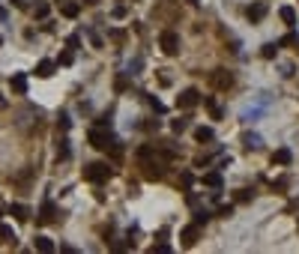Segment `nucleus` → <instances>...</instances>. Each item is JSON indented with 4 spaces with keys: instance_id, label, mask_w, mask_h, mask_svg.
<instances>
[{
    "instance_id": "obj_31",
    "label": "nucleus",
    "mask_w": 299,
    "mask_h": 254,
    "mask_svg": "<svg viewBox=\"0 0 299 254\" xmlns=\"http://www.w3.org/2000/svg\"><path fill=\"white\" fill-rule=\"evenodd\" d=\"M179 183H182L185 189H191V183H194V177H191L188 171H182V174H179Z\"/></svg>"
},
{
    "instance_id": "obj_12",
    "label": "nucleus",
    "mask_w": 299,
    "mask_h": 254,
    "mask_svg": "<svg viewBox=\"0 0 299 254\" xmlns=\"http://www.w3.org/2000/svg\"><path fill=\"white\" fill-rule=\"evenodd\" d=\"M242 144H245V150H260V147H263V141H260L257 132H245V135H242Z\"/></svg>"
},
{
    "instance_id": "obj_6",
    "label": "nucleus",
    "mask_w": 299,
    "mask_h": 254,
    "mask_svg": "<svg viewBox=\"0 0 299 254\" xmlns=\"http://www.w3.org/2000/svg\"><path fill=\"white\" fill-rule=\"evenodd\" d=\"M197 236H201V224H188V227H182V230H179V239H182V245H185V248H191V245L197 242Z\"/></svg>"
},
{
    "instance_id": "obj_16",
    "label": "nucleus",
    "mask_w": 299,
    "mask_h": 254,
    "mask_svg": "<svg viewBox=\"0 0 299 254\" xmlns=\"http://www.w3.org/2000/svg\"><path fill=\"white\" fill-rule=\"evenodd\" d=\"M54 69H57L54 60H42V63L36 66V75H39V78H51V75H54Z\"/></svg>"
},
{
    "instance_id": "obj_29",
    "label": "nucleus",
    "mask_w": 299,
    "mask_h": 254,
    "mask_svg": "<svg viewBox=\"0 0 299 254\" xmlns=\"http://www.w3.org/2000/svg\"><path fill=\"white\" fill-rule=\"evenodd\" d=\"M69 126H72V120H69V114H60L57 129H60V132H69Z\"/></svg>"
},
{
    "instance_id": "obj_8",
    "label": "nucleus",
    "mask_w": 299,
    "mask_h": 254,
    "mask_svg": "<svg viewBox=\"0 0 299 254\" xmlns=\"http://www.w3.org/2000/svg\"><path fill=\"white\" fill-rule=\"evenodd\" d=\"M54 218H57L54 200H42V206H39V221H54Z\"/></svg>"
},
{
    "instance_id": "obj_27",
    "label": "nucleus",
    "mask_w": 299,
    "mask_h": 254,
    "mask_svg": "<svg viewBox=\"0 0 299 254\" xmlns=\"http://www.w3.org/2000/svg\"><path fill=\"white\" fill-rule=\"evenodd\" d=\"M129 78H132V75H120V78H117V84H114V90H117V93H123V90L129 87Z\"/></svg>"
},
{
    "instance_id": "obj_24",
    "label": "nucleus",
    "mask_w": 299,
    "mask_h": 254,
    "mask_svg": "<svg viewBox=\"0 0 299 254\" xmlns=\"http://www.w3.org/2000/svg\"><path fill=\"white\" fill-rule=\"evenodd\" d=\"M171 129H174L177 135H182V132L188 129V117H179V120H174V123H171Z\"/></svg>"
},
{
    "instance_id": "obj_35",
    "label": "nucleus",
    "mask_w": 299,
    "mask_h": 254,
    "mask_svg": "<svg viewBox=\"0 0 299 254\" xmlns=\"http://www.w3.org/2000/svg\"><path fill=\"white\" fill-rule=\"evenodd\" d=\"M153 254H171V245H165V242L162 245H153Z\"/></svg>"
},
{
    "instance_id": "obj_2",
    "label": "nucleus",
    "mask_w": 299,
    "mask_h": 254,
    "mask_svg": "<svg viewBox=\"0 0 299 254\" xmlns=\"http://www.w3.org/2000/svg\"><path fill=\"white\" fill-rule=\"evenodd\" d=\"M114 141H117V138L111 135V126H96V129H90V144H93L96 150H108Z\"/></svg>"
},
{
    "instance_id": "obj_18",
    "label": "nucleus",
    "mask_w": 299,
    "mask_h": 254,
    "mask_svg": "<svg viewBox=\"0 0 299 254\" xmlns=\"http://www.w3.org/2000/svg\"><path fill=\"white\" fill-rule=\"evenodd\" d=\"M278 15H281V21H284L287 27H296V12H293L290 6H281V9H278Z\"/></svg>"
},
{
    "instance_id": "obj_19",
    "label": "nucleus",
    "mask_w": 299,
    "mask_h": 254,
    "mask_svg": "<svg viewBox=\"0 0 299 254\" xmlns=\"http://www.w3.org/2000/svg\"><path fill=\"white\" fill-rule=\"evenodd\" d=\"M15 230L9 227V224H0V242H6V245H15Z\"/></svg>"
},
{
    "instance_id": "obj_21",
    "label": "nucleus",
    "mask_w": 299,
    "mask_h": 254,
    "mask_svg": "<svg viewBox=\"0 0 299 254\" xmlns=\"http://www.w3.org/2000/svg\"><path fill=\"white\" fill-rule=\"evenodd\" d=\"M278 54V42H266L263 48H260V57H266V60H272Z\"/></svg>"
},
{
    "instance_id": "obj_13",
    "label": "nucleus",
    "mask_w": 299,
    "mask_h": 254,
    "mask_svg": "<svg viewBox=\"0 0 299 254\" xmlns=\"http://www.w3.org/2000/svg\"><path fill=\"white\" fill-rule=\"evenodd\" d=\"M290 162H293V153H290L287 147H281V150H275V156H272V165H284V168H287Z\"/></svg>"
},
{
    "instance_id": "obj_10",
    "label": "nucleus",
    "mask_w": 299,
    "mask_h": 254,
    "mask_svg": "<svg viewBox=\"0 0 299 254\" xmlns=\"http://www.w3.org/2000/svg\"><path fill=\"white\" fill-rule=\"evenodd\" d=\"M194 141H197V144H210V141H216V132L210 126H197L194 129Z\"/></svg>"
},
{
    "instance_id": "obj_36",
    "label": "nucleus",
    "mask_w": 299,
    "mask_h": 254,
    "mask_svg": "<svg viewBox=\"0 0 299 254\" xmlns=\"http://www.w3.org/2000/svg\"><path fill=\"white\" fill-rule=\"evenodd\" d=\"M111 39H117V42H123V39H126V33H123V30H111Z\"/></svg>"
},
{
    "instance_id": "obj_23",
    "label": "nucleus",
    "mask_w": 299,
    "mask_h": 254,
    "mask_svg": "<svg viewBox=\"0 0 299 254\" xmlns=\"http://www.w3.org/2000/svg\"><path fill=\"white\" fill-rule=\"evenodd\" d=\"M72 60H75V54H72V48H69V51H60V57L54 63L57 66H72Z\"/></svg>"
},
{
    "instance_id": "obj_40",
    "label": "nucleus",
    "mask_w": 299,
    "mask_h": 254,
    "mask_svg": "<svg viewBox=\"0 0 299 254\" xmlns=\"http://www.w3.org/2000/svg\"><path fill=\"white\" fill-rule=\"evenodd\" d=\"M188 3H201V0H188Z\"/></svg>"
},
{
    "instance_id": "obj_32",
    "label": "nucleus",
    "mask_w": 299,
    "mask_h": 254,
    "mask_svg": "<svg viewBox=\"0 0 299 254\" xmlns=\"http://www.w3.org/2000/svg\"><path fill=\"white\" fill-rule=\"evenodd\" d=\"M66 45H69V48H72V51H75V48H78V45H81V36H78V33H72V36H69V39H66Z\"/></svg>"
},
{
    "instance_id": "obj_1",
    "label": "nucleus",
    "mask_w": 299,
    "mask_h": 254,
    "mask_svg": "<svg viewBox=\"0 0 299 254\" xmlns=\"http://www.w3.org/2000/svg\"><path fill=\"white\" fill-rule=\"evenodd\" d=\"M111 174H114V168L108 165V162H90V165H84V180L87 183H105V180H111Z\"/></svg>"
},
{
    "instance_id": "obj_9",
    "label": "nucleus",
    "mask_w": 299,
    "mask_h": 254,
    "mask_svg": "<svg viewBox=\"0 0 299 254\" xmlns=\"http://www.w3.org/2000/svg\"><path fill=\"white\" fill-rule=\"evenodd\" d=\"M9 84H12V90H15L18 96H24V93H27V75H24V72H15V75L9 78Z\"/></svg>"
},
{
    "instance_id": "obj_28",
    "label": "nucleus",
    "mask_w": 299,
    "mask_h": 254,
    "mask_svg": "<svg viewBox=\"0 0 299 254\" xmlns=\"http://www.w3.org/2000/svg\"><path fill=\"white\" fill-rule=\"evenodd\" d=\"M219 218H231L234 215V203H228V206H219V212H216Z\"/></svg>"
},
{
    "instance_id": "obj_20",
    "label": "nucleus",
    "mask_w": 299,
    "mask_h": 254,
    "mask_svg": "<svg viewBox=\"0 0 299 254\" xmlns=\"http://www.w3.org/2000/svg\"><path fill=\"white\" fill-rule=\"evenodd\" d=\"M78 12H81L78 3H63V6H60V15H63V18H78Z\"/></svg>"
},
{
    "instance_id": "obj_22",
    "label": "nucleus",
    "mask_w": 299,
    "mask_h": 254,
    "mask_svg": "<svg viewBox=\"0 0 299 254\" xmlns=\"http://www.w3.org/2000/svg\"><path fill=\"white\" fill-rule=\"evenodd\" d=\"M210 215H213V212H210L207 206H201V209H194V224H207V221H210Z\"/></svg>"
},
{
    "instance_id": "obj_34",
    "label": "nucleus",
    "mask_w": 299,
    "mask_h": 254,
    "mask_svg": "<svg viewBox=\"0 0 299 254\" xmlns=\"http://www.w3.org/2000/svg\"><path fill=\"white\" fill-rule=\"evenodd\" d=\"M36 18H48V3H39L36 6Z\"/></svg>"
},
{
    "instance_id": "obj_39",
    "label": "nucleus",
    "mask_w": 299,
    "mask_h": 254,
    "mask_svg": "<svg viewBox=\"0 0 299 254\" xmlns=\"http://www.w3.org/2000/svg\"><path fill=\"white\" fill-rule=\"evenodd\" d=\"M0 218H3V206H0Z\"/></svg>"
},
{
    "instance_id": "obj_11",
    "label": "nucleus",
    "mask_w": 299,
    "mask_h": 254,
    "mask_svg": "<svg viewBox=\"0 0 299 254\" xmlns=\"http://www.w3.org/2000/svg\"><path fill=\"white\" fill-rule=\"evenodd\" d=\"M201 102L207 105V111H210V117H213V120H222V117H225V111H222V108L216 105V99H213V96H204Z\"/></svg>"
},
{
    "instance_id": "obj_15",
    "label": "nucleus",
    "mask_w": 299,
    "mask_h": 254,
    "mask_svg": "<svg viewBox=\"0 0 299 254\" xmlns=\"http://www.w3.org/2000/svg\"><path fill=\"white\" fill-rule=\"evenodd\" d=\"M9 212H12L18 221H27V218H30V209H27L24 203H9Z\"/></svg>"
},
{
    "instance_id": "obj_14",
    "label": "nucleus",
    "mask_w": 299,
    "mask_h": 254,
    "mask_svg": "<svg viewBox=\"0 0 299 254\" xmlns=\"http://www.w3.org/2000/svg\"><path fill=\"white\" fill-rule=\"evenodd\" d=\"M201 183H204V186H210V189H222V183H225V180H222V174H219V171H210V174H204V180H201Z\"/></svg>"
},
{
    "instance_id": "obj_33",
    "label": "nucleus",
    "mask_w": 299,
    "mask_h": 254,
    "mask_svg": "<svg viewBox=\"0 0 299 254\" xmlns=\"http://www.w3.org/2000/svg\"><path fill=\"white\" fill-rule=\"evenodd\" d=\"M147 102H150V105H153V108H156L159 114H165V105H162V102H159L156 96H147Z\"/></svg>"
},
{
    "instance_id": "obj_5",
    "label": "nucleus",
    "mask_w": 299,
    "mask_h": 254,
    "mask_svg": "<svg viewBox=\"0 0 299 254\" xmlns=\"http://www.w3.org/2000/svg\"><path fill=\"white\" fill-rule=\"evenodd\" d=\"M210 81H213V87H219V90H228V87H234V75H231L228 69H216V72L210 75Z\"/></svg>"
},
{
    "instance_id": "obj_25",
    "label": "nucleus",
    "mask_w": 299,
    "mask_h": 254,
    "mask_svg": "<svg viewBox=\"0 0 299 254\" xmlns=\"http://www.w3.org/2000/svg\"><path fill=\"white\" fill-rule=\"evenodd\" d=\"M57 159H69V141L66 138H60L57 144Z\"/></svg>"
},
{
    "instance_id": "obj_17",
    "label": "nucleus",
    "mask_w": 299,
    "mask_h": 254,
    "mask_svg": "<svg viewBox=\"0 0 299 254\" xmlns=\"http://www.w3.org/2000/svg\"><path fill=\"white\" fill-rule=\"evenodd\" d=\"M33 245H36V251H42V254L54 251V242H51L48 236H36V239H33Z\"/></svg>"
},
{
    "instance_id": "obj_26",
    "label": "nucleus",
    "mask_w": 299,
    "mask_h": 254,
    "mask_svg": "<svg viewBox=\"0 0 299 254\" xmlns=\"http://www.w3.org/2000/svg\"><path fill=\"white\" fill-rule=\"evenodd\" d=\"M251 197H254V189H239V194H237V200H239V203H248Z\"/></svg>"
},
{
    "instance_id": "obj_3",
    "label": "nucleus",
    "mask_w": 299,
    "mask_h": 254,
    "mask_svg": "<svg viewBox=\"0 0 299 254\" xmlns=\"http://www.w3.org/2000/svg\"><path fill=\"white\" fill-rule=\"evenodd\" d=\"M159 45H162V51H165L168 57L179 54V33L177 30H165V33L159 36Z\"/></svg>"
},
{
    "instance_id": "obj_30",
    "label": "nucleus",
    "mask_w": 299,
    "mask_h": 254,
    "mask_svg": "<svg viewBox=\"0 0 299 254\" xmlns=\"http://www.w3.org/2000/svg\"><path fill=\"white\" fill-rule=\"evenodd\" d=\"M296 33H287V36H284V39H278V48H284V45H296Z\"/></svg>"
},
{
    "instance_id": "obj_7",
    "label": "nucleus",
    "mask_w": 299,
    "mask_h": 254,
    "mask_svg": "<svg viewBox=\"0 0 299 254\" xmlns=\"http://www.w3.org/2000/svg\"><path fill=\"white\" fill-rule=\"evenodd\" d=\"M245 15H248V21H251V24L263 21V15H266V3H260V0H257V3H251V6L245 9Z\"/></svg>"
},
{
    "instance_id": "obj_38",
    "label": "nucleus",
    "mask_w": 299,
    "mask_h": 254,
    "mask_svg": "<svg viewBox=\"0 0 299 254\" xmlns=\"http://www.w3.org/2000/svg\"><path fill=\"white\" fill-rule=\"evenodd\" d=\"M12 3H15L18 9H27V0H12Z\"/></svg>"
},
{
    "instance_id": "obj_4",
    "label": "nucleus",
    "mask_w": 299,
    "mask_h": 254,
    "mask_svg": "<svg viewBox=\"0 0 299 254\" xmlns=\"http://www.w3.org/2000/svg\"><path fill=\"white\" fill-rule=\"evenodd\" d=\"M197 105H201V93H197L194 87L182 90L177 96V108H182V111H191V108H197Z\"/></svg>"
},
{
    "instance_id": "obj_37",
    "label": "nucleus",
    "mask_w": 299,
    "mask_h": 254,
    "mask_svg": "<svg viewBox=\"0 0 299 254\" xmlns=\"http://www.w3.org/2000/svg\"><path fill=\"white\" fill-rule=\"evenodd\" d=\"M272 189H278V191L287 189V180H275V183H272Z\"/></svg>"
}]
</instances>
